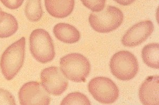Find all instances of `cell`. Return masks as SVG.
Segmentation results:
<instances>
[{"mask_svg":"<svg viewBox=\"0 0 159 105\" xmlns=\"http://www.w3.org/2000/svg\"><path fill=\"white\" fill-rule=\"evenodd\" d=\"M25 38L22 37L10 45L2 54L0 67L4 76L11 80L16 76L24 64L25 55Z\"/></svg>","mask_w":159,"mask_h":105,"instance_id":"cell-1","label":"cell"},{"mask_svg":"<svg viewBox=\"0 0 159 105\" xmlns=\"http://www.w3.org/2000/svg\"><path fill=\"white\" fill-rule=\"evenodd\" d=\"M60 69L65 77L75 82H84L90 73L89 60L80 53H70L60 60Z\"/></svg>","mask_w":159,"mask_h":105,"instance_id":"cell-2","label":"cell"},{"mask_svg":"<svg viewBox=\"0 0 159 105\" xmlns=\"http://www.w3.org/2000/svg\"><path fill=\"white\" fill-rule=\"evenodd\" d=\"M29 41L30 50L37 61L46 64L54 59V45L48 32L43 29H36L31 33Z\"/></svg>","mask_w":159,"mask_h":105,"instance_id":"cell-3","label":"cell"},{"mask_svg":"<svg viewBox=\"0 0 159 105\" xmlns=\"http://www.w3.org/2000/svg\"><path fill=\"white\" fill-rule=\"evenodd\" d=\"M124 15L120 10L113 6H107L102 11L91 13L89 21L94 31L109 33L115 30L121 25Z\"/></svg>","mask_w":159,"mask_h":105,"instance_id":"cell-4","label":"cell"},{"mask_svg":"<svg viewBox=\"0 0 159 105\" xmlns=\"http://www.w3.org/2000/svg\"><path fill=\"white\" fill-rule=\"evenodd\" d=\"M111 72L120 80L129 81L136 76L139 69L138 60L128 51H119L110 59Z\"/></svg>","mask_w":159,"mask_h":105,"instance_id":"cell-5","label":"cell"},{"mask_svg":"<svg viewBox=\"0 0 159 105\" xmlns=\"http://www.w3.org/2000/svg\"><path fill=\"white\" fill-rule=\"evenodd\" d=\"M88 90L93 97L101 103L109 104L116 102L119 97V89L108 78L98 77L91 80Z\"/></svg>","mask_w":159,"mask_h":105,"instance_id":"cell-6","label":"cell"},{"mask_svg":"<svg viewBox=\"0 0 159 105\" xmlns=\"http://www.w3.org/2000/svg\"><path fill=\"white\" fill-rule=\"evenodd\" d=\"M18 95L22 105H48L51 100L48 93L38 82L25 83L20 89Z\"/></svg>","mask_w":159,"mask_h":105,"instance_id":"cell-7","label":"cell"},{"mask_svg":"<svg viewBox=\"0 0 159 105\" xmlns=\"http://www.w3.org/2000/svg\"><path fill=\"white\" fill-rule=\"evenodd\" d=\"M42 85L46 91L54 96H60L67 89V78L58 67L45 68L40 74Z\"/></svg>","mask_w":159,"mask_h":105,"instance_id":"cell-8","label":"cell"},{"mask_svg":"<svg viewBox=\"0 0 159 105\" xmlns=\"http://www.w3.org/2000/svg\"><path fill=\"white\" fill-rule=\"evenodd\" d=\"M153 30V23L150 20L139 22L125 33L121 42L127 47H136L145 41Z\"/></svg>","mask_w":159,"mask_h":105,"instance_id":"cell-9","label":"cell"},{"mask_svg":"<svg viewBox=\"0 0 159 105\" xmlns=\"http://www.w3.org/2000/svg\"><path fill=\"white\" fill-rule=\"evenodd\" d=\"M159 76H149L141 85L139 99L145 105H159Z\"/></svg>","mask_w":159,"mask_h":105,"instance_id":"cell-10","label":"cell"},{"mask_svg":"<svg viewBox=\"0 0 159 105\" xmlns=\"http://www.w3.org/2000/svg\"><path fill=\"white\" fill-rule=\"evenodd\" d=\"M46 8L49 15L56 18H64L72 12L74 0H45Z\"/></svg>","mask_w":159,"mask_h":105,"instance_id":"cell-11","label":"cell"},{"mask_svg":"<svg viewBox=\"0 0 159 105\" xmlns=\"http://www.w3.org/2000/svg\"><path fill=\"white\" fill-rule=\"evenodd\" d=\"M55 36L58 40L66 44H74L79 41L81 35L75 27L70 24L61 23L53 29Z\"/></svg>","mask_w":159,"mask_h":105,"instance_id":"cell-12","label":"cell"},{"mask_svg":"<svg viewBox=\"0 0 159 105\" xmlns=\"http://www.w3.org/2000/svg\"><path fill=\"white\" fill-rule=\"evenodd\" d=\"M18 29L17 20L12 15L0 11V38L12 36Z\"/></svg>","mask_w":159,"mask_h":105,"instance_id":"cell-13","label":"cell"},{"mask_svg":"<svg viewBox=\"0 0 159 105\" xmlns=\"http://www.w3.org/2000/svg\"><path fill=\"white\" fill-rule=\"evenodd\" d=\"M159 44H148L142 51V57L144 64L154 69H159Z\"/></svg>","mask_w":159,"mask_h":105,"instance_id":"cell-14","label":"cell"},{"mask_svg":"<svg viewBox=\"0 0 159 105\" xmlns=\"http://www.w3.org/2000/svg\"><path fill=\"white\" fill-rule=\"evenodd\" d=\"M25 11V16L31 22L39 21L43 15L41 0H27Z\"/></svg>","mask_w":159,"mask_h":105,"instance_id":"cell-15","label":"cell"},{"mask_svg":"<svg viewBox=\"0 0 159 105\" xmlns=\"http://www.w3.org/2000/svg\"><path fill=\"white\" fill-rule=\"evenodd\" d=\"M61 105H91L90 101L84 94L79 92H72L66 96L61 103Z\"/></svg>","mask_w":159,"mask_h":105,"instance_id":"cell-16","label":"cell"},{"mask_svg":"<svg viewBox=\"0 0 159 105\" xmlns=\"http://www.w3.org/2000/svg\"><path fill=\"white\" fill-rule=\"evenodd\" d=\"M85 7L92 12H100L104 9L106 0H81Z\"/></svg>","mask_w":159,"mask_h":105,"instance_id":"cell-17","label":"cell"},{"mask_svg":"<svg viewBox=\"0 0 159 105\" xmlns=\"http://www.w3.org/2000/svg\"><path fill=\"white\" fill-rule=\"evenodd\" d=\"M16 105L14 97L5 89L0 88V105Z\"/></svg>","mask_w":159,"mask_h":105,"instance_id":"cell-18","label":"cell"},{"mask_svg":"<svg viewBox=\"0 0 159 105\" xmlns=\"http://www.w3.org/2000/svg\"><path fill=\"white\" fill-rule=\"evenodd\" d=\"M6 7L10 9H18L21 6L24 0H0Z\"/></svg>","mask_w":159,"mask_h":105,"instance_id":"cell-19","label":"cell"},{"mask_svg":"<svg viewBox=\"0 0 159 105\" xmlns=\"http://www.w3.org/2000/svg\"><path fill=\"white\" fill-rule=\"evenodd\" d=\"M117 3L121 6H129L133 3L135 0H115Z\"/></svg>","mask_w":159,"mask_h":105,"instance_id":"cell-20","label":"cell"},{"mask_svg":"<svg viewBox=\"0 0 159 105\" xmlns=\"http://www.w3.org/2000/svg\"><path fill=\"white\" fill-rule=\"evenodd\" d=\"M2 11V9H1V7H0V11Z\"/></svg>","mask_w":159,"mask_h":105,"instance_id":"cell-21","label":"cell"}]
</instances>
